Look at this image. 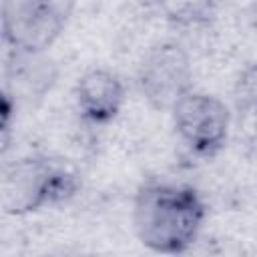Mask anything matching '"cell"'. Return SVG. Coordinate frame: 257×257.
Segmentation results:
<instances>
[{
  "label": "cell",
  "mask_w": 257,
  "mask_h": 257,
  "mask_svg": "<svg viewBox=\"0 0 257 257\" xmlns=\"http://www.w3.org/2000/svg\"><path fill=\"white\" fill-rule=\"evenodd\" d=\"M76 0H2V40L10 50L44 54L68 24Z\"/></svg>",
  "instance_id": "3957f363"
},
{
  "label": "cell",
  "mask_w": 257,
  "mask_h": 257,
  "mask_svg": "<svg viewBox=\"0 0 257 257\" xmlns=\"http://www.w3.org/2000/svg\"><path fill=\"white\" fill-rule=\"evenodd\" d=\"M163 18L177 28L209 26L215 20V0H157Z\"/></svg>",
  "instance_id": "ba28073f"
},
{
  "label": "cell",
  "mask_w": 257,
  "mask_h": 257,
  "mask_svg": "<svg viewBox=\"0 0 257 257\" xmlns=\"http://www.w3.org/2000/svg\"><path fill=\"white\" fill-rule=\"evenodd\" d=\"M4 92L14 104L42 98L56 82V66L44 54H28L10 50L4 66Z\"/></svg>",
  "instance_id": "52a82bcc"
},
{
  "label": "cell",
  "mask_w": 257,
  "mask_h": 257,
  "mask_svg": "<svg viewBox=\"0 0 257 257\" xmlns=\"http://www.w3.org/2000/svg\"><path fill=\"white\" fill-rule=\"evenodd\" d=\"M207 219V205L191 185L149 181L133 201L137 239L155 253L179 255L189 251Z\"/></svg>",
  "instance_id": "6da1fadb"
},
{
  "label": "cell",
  "mask_w": 257,
  "mask_h": 257,
  "mask_svg": "<svg viewBox=\"0 0 257 257\" xmlns=\"http://www.w3.org/2000/svg\"><path fill=\"white\" fill-rule=\"evenodd\" d=\"M80 183L74 171L48 157H24L2 173V209L6 215H28L70 201Z\"/></svg>",
  "instance_id": "7a4b0ae2"
},
{
  "label": "cell",
  "mask_w": 257,
  "mask_h": 257,
  "mask_svg": "<svg viewBox=\"0 0 257 257\" xmlns=\"http://www.w3.org/2000/svg\"><path fill=\"white\" fill-rule=\"evenodd\" d=\"M171 118L177 137L195 157L213 159L225 149L231 112L219 96L191 88L175 102Z\"/></svg>",
  "instance_id": "277c9868"
},
{
  "label": "cell",
  "mask_w": 257,
  "mask_h": 257,
  "mask_svg": "<svg viewBox=\"0 0 257 257\" xmlns=\"http://www.w3.org/2000/svg\"><path fill=\"white\" fill-rule=\"evenodd\" d=\"M137 88L155 110H169L193 88V64L177 40H161L147 48L137 66Z\"/></svg>",
  "instance_id": "5b68a950"
},
{
  "label": "cell",
  "mask_w": 257,
  "mask_h": 257,
  "mask_svg": "<svg viewBox=\"0 0 257 257\" xmlns=\"http://www.w3.org/2000/svg\"><path fill=\"white\" fill-rule=\"evenodd\" d=\"M126 100L122 80L104 68L84 72L74 86V102L80 118L92 126L112 122Z\"/></svg>",
  "instance_id": "8992f818"
},
{
  "label": "cell",
  "mask_w": 257,
  "mask_h": 257,
  "mask_svg": "<svg viewBox=\"0 0 257 257\" xmlns=\"http://www.w3.org/2000/svg\"><path fill=\"white\" fill-rule=\"evenodd\" d=\"M237 104L239 108L257 110V64H253L241 78L237 90Z\"/></svg>",
  "instance_id": "9c48e42d"
}]
</instances>
